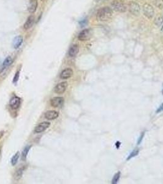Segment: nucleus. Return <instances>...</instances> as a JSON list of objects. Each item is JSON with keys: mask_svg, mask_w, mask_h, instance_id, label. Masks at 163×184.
<instances>
[{"mask_svg": "<svg viewBox=\"0 0 163 184\" xmlns=\"http://www.w3.org/2000/svg\"><path fill=\"white\" fill-rule=\"evenodd\" d=\"M112 17V10L108 7H104L98 10L96 18L99 21H107Z\"/></svg>", "mask_w": 163, "mask_h": 184, "instance_id": "obj_1", "label": "nucleus"}, {"mask_svg": "<svg viewBox=\"0 0 163 184\" xmlns=\"http://www.w3.org/2000/svg\"><path fill=\"white\" fill-rule=\"evenodd\" d=\"M111 6L114 10L119 12H125L127 10V7L125 3L120 0H114L111 3Z\"/></svg>", "mask_w": 163, "mask_h": 184, "instance_id": "obj_2", "label": "nucleus"}, {"mask_svg": "<svg viewBox=\"0 0 163 184\" xmlns=\"http://www.w3.org/2000/svg\"><path fill=\"white\" fill-rule=\"evenodd\" d=\"M92 30L91 29H85L82 31L79 36H78V39L80 41H87L91 38L92 36Z\"/></svg>", "mask_w": 163, "mask_h": 184, "instance_id": "obj_3", "label": "nucleus"}, {"mask_svg": "<svg viewBox=\"0 0 163 184\" xmlns=\"http://www.w3.org/2000/svg\"><path fill=\"white\" fill-rule=\"evenodd\" d=\"M143 12L147 18L151 19L154 15L153 7L150 4L145 3L143 6Z\"/></svg>", "mask_w": 163, "mask_h": 184, "instance_id": "obj_4", "label": "nucleus"}, {"mask_svg": "<svg viewBox=\"0 0 163 184\" xmlns=\"http://www.w3.org/2000/svg\"><path fill=\"white\" fill-rule=\"evenodd\" d=\"M129 11L134 16H138L140 13V6L135 2H130L128 4Z\"/></svg>", "mask_w": 163, "mask_h": 184, "instance_id": "obj_5", "label": "nucleus"}, {"mask_svg": "<svg viewBox=\"0 0 163 184\" xmlns=\"http://www.w3.org/2000/svg\"><path fill=\"white\" fill-rule=\"evenodd\" d=\"M50 126V123L47 122H44L39 123L34 129V133H40L45 131Z\"/></svg>", "mask_w": 163, "mask_h": 184, "instance_id": "obj_6", "label": "nucleus"}, {"mask_svg": "<svg viewBox=\"0 0 163 184\" xmlns=\"http://www.w3.org/2000/svg\"><path fill=\"white\" fill-rule=\"evenodd\" d=\"M64 103V98L63 97H55L50 100L52 106L54 108L61 107Z\"/></svg>", "mask_w": 163, "mask_h": 184, "instance_id": "obj_7", "label": "nucleus"}, {"mask_svg": "<svg viewBox=\"0 0 163 184\" xmlns=\"http://www.w3.org/2000/svg\"><path fill=\"white\" fill-rule=\"evenodd\" d=\"M67 87V83L66 82H63L55 86V88H54V91L57 94H62L66 91Z\"/></svg>", "mask_w": 163, "mask_h": 184, "instance_id": "obj_8", "label": "nucleus"}, {"mask_svg": "<svg viewBox=\"0 0 163 184\" xmlns=\"http://www.w3.org/2000/svg\"><path fill=\"white\" fill-rule=\"evenodd\" d=\"M9 105L12 109H17L20 105V98L17 96L12 97L10 100Z\"/></svg>", "mask_w": 163, "mask_h": 184, "instance_id": "obj_9", "label": "nucleus"}, {"mask_svg": "<svg viewBox=\"0 0 163 184\" xmlns=\"http://www.w3.org/2000/svg\"><path fill=\"white\" fill-rule=\"evenodd\" d=\"M45 118L49 120H55L58 117L59 113L56 111H49L45 113Z\"/></svg>", "mask_w": 163, "mask_h": 184, "instance_id": "obj_10", "label": "nucleus"}, {"mask_svg": "<svg viewBox=\"0 0 163 184\" xmlns=\"http://www.w3.org/2000/svg\"><path fill=\"white\" fill-rule=\"evenodd\" d=\"M13 63V60L10 57H7L4 60L2 65L0 67V73H1L4 70H5L7 68H8L9 66L12 64Z\"/></svg>", "mask_w": 163, "mask_h": 184, "instance_id": "obj_11", "label": "nucleus"}, {"mask_svg": "<svg viewBox=\"0 0 163 184\" xmlns=\"http://www.w3.org/2000/svg\"><path fill=\"white\" fill-rule=\"evenodd\" d=\"M34 23V17L33 16H30V17H28L26 21L24 23L23 25V28L25 30H28L30 29Z\"/></svg>", "mask_w": 163, "mask_h": 184, "instance_id": "obj_12", "label": "nucleus"}, {"mask_svg": "<svg viewBox=\"0 0 163 184\" xmlns=\"http://www.w3.org/2000/svg\"><path fill=\"white\" fill-rule=\"evenodd\" d=\"M73 75V71L71 68H66L64 70L61 74H60V78L62 79H67L70 77H72Z\"/></svg>", "mask_w": 163, "mask_h": 184, "instance_id": "obj_13", "label": "nucleus"}, {"mask_svg": "<svg viewBox=\"0 0 163 184\" xmlns=\"http://www.w3.org/2000/svg\"><path fill=\"white\" fill-rule=\"evenodd\" d=\"M23 37L20 35L16 36L14 39H13V41H12L13 47L15 49H17L18 48H19L23 43Z\"/></svg>", "mask_w": 163, "mask_h": 184, "instance_id": "obj_14", "label": "nucleus"}, {"mask_svg": "<svg viewBox=\"0 0 163 184\" xmlns=\"http://www.w3.org/2000/svg\"><path fill=\"white\" fill-rule=\"evenodd\" d=\"M37 5L38 3L37 0H30L28 6V11L31 14H33V13L36 12Z\"/></svg>", "mask_w": 163, "mask_h": 184, "instance_id": "obj_15", "label": "nucleus"}, {"mask_svg": "<svg viewBox=\"0 0 163 184\" xmlns=\"http://www.w3.org/2000/svg\"><path fill=\"white\" fill-rule=\"evenodd\" d=\"M79 51V47L77 45L74 44L71 47L69 50V55L71 57H74L77 55Z\"/></svg>", "mask_w": 163, "mask_h": 184, "instance_id": "obj_16", "label": "nucleus"}, {"mask_svg": "<svg viewBox=\"0 0 163 184\" xmlns=\"http://www.w3.org/2000/svg\"><path fill=\"white\" fill-rule=\"evenodd\" d=\"M31 146H26L25 147V148L23 149V152H22V160H25L26 157H27V155H28V152L31 149Z\"/></svg>", "mask_w": 163, "mask_h": 184, "instance_id": "obj_17", "label": "nucleus"}, {"mask_svg": "<svg viewBox=\"0 0 163 184\" xmlns=\"http://www.w3.org/2000/svg\"><path fill=\"white\" fill-rule=\"evenodd\" d=\"M19 156H20L19 152H17L13 156L12 159L11 160V163H12V166H15L17 163L19 159Z\"/></svg>", "mask_w": 163, "mask_h": 184, "instance_id": "obj_18", "label": "nucleus"}, {"mask_svg": "<svg viewBox=\"0 0 163 184\" xmlns=\"http://www.w3.org/2000/svg\"><path fill=\"white\" fill-rule=\"evenodd\" d=\"M22 174H23V170L22 169H20L16 172L14 175V178L16 180H19L22 177Z\"/></svg>", "mask_w": 163, "mask_h": 184, "instance_id": "obj_19", "label": "nucleus"}, {"mask_svg": "<svg viewBox=\"0 0 163 184\" xmlns=\"http://www.w3.org/2000/svg\"><path fill=\"white\" fill-rule=\"evenodd\" d=\"M120 172H118L117 174H115V176H114L113 179H112V183L113 184H116L118 182V180L120 179Z\"/></svg>", "mask_w": 163, "mask_h": 184, "instance_id": "obj_20", "label": "nucleus"}, {"mask_svg": "<svg viewBox=\"0 0 163 184\" xmlns=\"http://www.w3.org/2000/svg\"><path fill=\"white\" fill-rule=\"evenodd\" d=\"M138 153H139V150H134L132 151V152H131V153L129 155V156H128V158L127 159V160L131 159V158H132V157H134V156H137V155H138Z\"/></svg>", "mask_w": 163, "mask_h": 184, "instance_id": "obj_21", "label": "nucleus"}, {"mask_svg": "<svg viewBox=\"0 0 163 184\" xmlns=\"http://www.w3.org/2000/svg\"><path fill=\"white\" fill-rule=\"evenodd\" d=\"M163 23V17H159L156 20H155V23L158 26H160L162 25Z\"/></svg>", "mask_w": 163, "mask_h": 184, "instance_id": "obj_22", "label": "nucleus"}, {"mask_svg": "<svg viewBox=\"0 0 163 184\" xmlns=\"http://www.w3.org/2000/svg\"><path fill=\"white\" fill-rule=\"evenodd\" d=\"M19 76H20V73L19 71H17L16 74V75L14 76V77H13V83H17L19 79Z\"/></svg>", "mask_w": 163, "mask_h": 184, "instance_id": "obj_23", "label": "nucleus"}, {"mask_svg": "<svg viewBox=\"0 0 163 184\" xmlns=\"http://www.w3.org/2000/svg\"><path fill=\"white\" fill-rule=\"evenodd\" d=\"M156 6L159 7H163V0H156Z\"/></svg>", "mask_w": 163, "mask_h": 184, "instance_id": "obj_24", "label": "nucleus"}, {"mask_svg": "<svg viewBox=\"0 0 163 184\" xmlns=\"http://www.w3.org/2000/svg\"><path fill=\"white\" fill-rule=\"evenodd\" d=\"M79 23L81 25V27H84V26L86 25V24L87 23V19H84L83 20L80 21Z\"/></svg>", "mask_w": 163, "mask_h": 184, "instance_id": "obj_25", "label": "nucleus"}, {"mask_svg": "<svg viewBox=\"0 0 163 184\" xmlns=\"http://www.w3.org/2000/svg\"><path fill=\"white\" fill-rule=\"evenodd\" d=\"M162 111H163V103L161 105L160 107L158 109V110L156 111V113H159V112H161Z\"/></svg>", "mask_w": 163, "mask_h": 184, "instance_id": "obj_26", "label": "nucleus"}, {"mask_svg": "<svg viewBox=\"0 0 163 184\" xmlns=\"http://www.w3.org/2000/svg\"><path fill=\"white\" fill-rule=\"evenodd\" d=\"M144 133H143L141 135V136H140V139H139V140L138 141V144H139L140 143H141V142L142 141V138H143V137H144Z\"/></svg>", "mask_w": 163, "mask_h": 184, "instance_id": "obj_27", "label": "nucleus"}, {"mask_svg": "<svg viewBox=\"0 0 163 184\" xmlns=\"http://www.w3.org/2000/svg\"><path fill=\"white\" fill-rule=\"evenodd\" d=\"M3 132L0 133V138H1L3 136Z\"/></svg>", "mask_w": 163, "mask_h": 184, "instance_id": "obj_28", "label": "nucleus"}, {"mask_svg": "<svg viewBox=\"0 0 163 184\" xmlns=\"http://www.w3.org/2000/svg\"><path fill=\"white\" fill-rule=\"evenodd\" d=\"M96 1H100V0H96Z\"/></svg>", "mask_w": 163, "mask_h": 184, "instance_id": "obj_29", "label": "nucleus"}, {"mask_svg": "<svg viewBox=\"0 0 163 184\" xmlns=\"http://www.w3.org/2000/svg\"><path fill=\"white\" fill-rule=\"evenodd\" d=\"M162 94H163V90H162Z\"/></svg>", "mask_w": 163, "mask_h": 184, "instance_id": "obj_30", "label": "nucleus"}, {"mask_svg": "<svg viewBox=\"0 0 163 184\" xmlns=\"http://www.w3.org/2000/svg\"><path fill=\"white\" fill-rule=\"evenodd\" d=\"M41 1H44V0H41Z\"/></svg>", "mask_w": 163, "mask_h": 184, "instance_id": "obj_31", "label": "nucleus"}, {"mask_svg": "<svg viewBox=\"0 0 163 184\" xmlns=\"http://www.w3.org/2000/svg\"><path fill=\"white\" fill-rule=\"evenodd\" d=\"M162 30H163V28H162Z\"/></svg>", "mask_w": 163, "mask_h": 184, "instance_id": "obj_32", "label": "nucleus"}]
</instances>
